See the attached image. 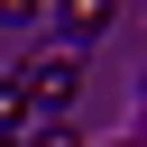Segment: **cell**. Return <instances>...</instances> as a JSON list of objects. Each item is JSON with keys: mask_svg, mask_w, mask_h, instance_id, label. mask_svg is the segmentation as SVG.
Returning a JSON list of instances; mask_svg holds the SVG:
<instances>
[{"mask_svg": "<svg viewBox=\"0 0 147 147\" xmlns=\"http://www.w3.org/2000/svg\"><path fill=\"white\" fill-rule=\"evenodd\" d=\"M18 92H28V110H64V101L83 92V55H74V46L28 55V64H18Z\"/></svg>", "mask_w": 147, "mask_h": 147, "instance_id": "6da1fadb", "label": "cell"}, {"mask_svg": "<svg viewBox=\"0 0 147 147\" xmlns=\"http://www.w3.org/2000/svg\"><path fill=\"white\" fill-rule=\"evenodd\" d=\"M55 18H64V46H83L110 28V0H55Z\"/></svg>", "mask_w": 147, "mask_h": 147, "instance_id": "7a4b0ae2", "label": "cell"}, {"mask_svg": "<svg viewBox=\"0 0 147 147\" xmlns=\"http://www.w3.org/2000/svg\"><path fill=\"white\" fill-rule=\"evenodd\" d=\"M18 119H28V92H18V74H9V83H0V138H9Z\"/></svg>", "mask_w": 147, "mask_h": 147, "instance_id": "3957f363", "label": "cell"}, {"mask_svg": "<svg viewBox=\"0 0 147 147\" xmlns=\"http://www.w3.org/2000/svg\"><path fill=\"white\" fill-rule=\"evenodd\" d=\"M28 9H37V0H0V18H28Z\"/></svg>", "mask_w": 147, "mask_h": 147, "instance_id": "277c9868", "label": "cell"}, {"mask_svg": "<svg viewBox=\"0 0 147 147\" xmlns=\"http://www.w3.org/2000/svg\"><path fill=\"white\" fill-rule=\"evenodd\" d=\"M0 147H9V138H0Z\"/></svg>", "mask_w": 147, "mask_h": 147, "instance_id": "5b68a950", "label": "cell"}]
</instances>
